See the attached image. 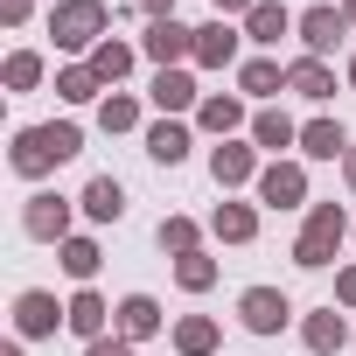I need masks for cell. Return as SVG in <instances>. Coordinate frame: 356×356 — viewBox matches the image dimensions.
<instances>
[{
    "instance_id": "obj_1",
    "label": "cell",
    "mask_w": 356,
    "mask_h": 356,
    "mask_svg": "<svg viewBox=\"0 0 356 356\" xmlns=\"http://www.w3.org/2000/svg\"><path fill=\"white\" fill-rule=\"evenodd\" d=\"M77 154H84V126L49 119V126H22V133H15L8 168L22 175V182H42V175H56V168H63V161H77Z\"/></svg>"
},
{
    "instance_id": "obj_2",
    "label": "cell",
    "mask_w": 356,
    "mask_h": 356,
    "mask_svg": "<svg viewBox=\"0 0 356 356\" xmlns=\"http://www.w3.org/2000/svg\"><path fill=\"white\" fill-rule=\"evenodd\" d=\"M342 238H349V210H342V203H307V224H300V238H293V266H307V273L335 266Z\"/></svg>"
},
{
    "instance_id": "obj_3",
    "label": "cell",
    "mask_w": 356,
    "mask_h": 356,
    "mask_svg": "<svg viewBox=\"0 0 356 356\" xmlns=\"http://www.w3.org/2000/svg\"><path fill=\"white\" fill-rule=\"evenodd\" d=\"M105 29H112L105 0H56V8H49V35H56V49H70V56H91V49L105 42Z\"/></svg>"
},
{
    "instance_id": "obj_4",
    "label": "cell",
    "mask_w": 356,
    "mask_h": 356,
    "mask_svg": "<svg viewBox=\"0 0 356 356\" xmlns=\"http://www.w3.org/2000/svg\"><path fill=\"white\" fill-rule=\"evenodd\" d=\"M70 217H77V203H70V196H56V189H35V196L22 203V231H29L35 245H63V238H77V231H70Z\"/></svg>"
},
{
    "instance_id": "obj_5",
    "label": "cell",
    "mask_w": 356,
    "mask_h": 356,
    "mask_svg": "<svg viewBox=\"0 0 356 356\" xmlns=\"http://www.w3.org/2000/svg\"><path fill=\"white\" fill-rule=\"evenodd\" d=\"M56 328H70V300H56V293H42V286L15 293V335H22V342H42V335H56Z\"/></svg>"
},
{
    "instance_id": "obj_6",
    "label": "cell",
    "mask_w": 356,
    "mask_h": 356,
    "mask_svg": "<svg viewBox=\"0 0 356 356\" xmlns=\"http://www.w3.org/2000/svg\"><path fill=\"white\" fill-rule=\"evenodd\" d=\"M140 56H154L161 70H182V63H196V29L189 22H147Z\"/></svg>"
},
{
    "instance_id": "obj_7",
    "label": "cell",
    "mask_w": 356,
    "mask_h": 356,
    "mask_svg": "<svg viewBox=\"0 0 356 356\" xmlns=\"http://www.w3.org/2000/svg\"><path fill=\"white\" fill-rule=\"evenodd\" d=\"M238 321H245L252 335H280V328L293 321V300H286L280 286H245V293H238Z\"/></svg>"
},
{
    "instance_id": "obj_8",
    "label": "cell",
    "mask_w": 356,
    "mask_h": 356,
    "mask_svg": "<svg viewBox=\"0 0 356 356\" xmlns=\"http://www.w3.org/2000/svg\"><path fill=\"white\" fill-rule=\"evenodd\" d=\"M252 189H259L266 210H300L307 203V168L300 161H266V175H259Z\"/></svg>"
},
{
    "instance_id": "obj_9",
    "label": "cell",
    "mask_w": 356,
    "mask_h": 356,
    "mask_svg": "<svg viewBox=\"0 0 356 356\" xmlns=\"http://www.w3.org/2000/svg\"><path fill=\"white\" fill-rule=\"evenodd\" d=\"M196 126H203L210 140H238V133H252V112H245V98H238V91H203Z\"/></svg>"
},
{
    "instance_id": "obj_10",
    "label": "cell",
    "mask_w": 356,
    "mask_h": 356,
    "mask_svg": "<svg viewBox=\"0 0 356 356\" xmlns=\"http://www.w3.org/2000/svg\"><path fill=\"white\" fill-rule=\"evenodd\" d=\"M259 147H245V140H217L210 147V182L217 189H245V182H259Z\"/></svg>"
},
{
    "instance_id": "obj_11",
    "label": "cell",
    "mask_w": 356,
    "mask_h": 356,
    "mask_svg": "<svg viewBox=\"0 0 356 356\" xmlns=\"http://www.w3.org/2000/svg\"><path fill=\"white\" fill-rule=\"evenodd\" d=\"M245 63V35L231 22H203L196 29V70H238Z\"/></svg>"
},
{
    "instance_id": "obj_12",
    "label": "cell",
    "mask_w": 356,
    "mask_h": 356,
    "mask_svg": "<svg viewBox=\"0 0 356 356\" xmlns=\"http://www.w3.org/2000/svg\"><path fill=\"white\" fill-rule=\"evenodd\" d=\"M147 98L161 105V119H182V112H196V105H203V91H196V77H189V70H154Z\"/></svg>"
},
{
    "instance_id": "obj_13",
    "label": "cell",
    "mask_w": 356,
    "mask_h": 356,
    "mask_svg": "<svg viewBox=\"0 0 356 356\" xmlns=\"http://www.w3.org/2000/svg\"><path fill=\"white\" fill-rule=\"evenodd\" d=\"M293 35L307 42V56H321V63H328V49H335V42L349 35V15H342V8H307Z\"/></svg>"
},
{
    "instance_id": "obj_14",
    "label": "cell",
    "mask_w": 356,
    "mask_h": 356,
    "mask_svg": "<svg viewBox=\"0 0 356 356\" xmlns=\"http://www.w3.org/2000/svg\"><path fill=\"white\" fill-rule=\"evenodd\" d=\"M252 147L273 154V161H286V147H300V126H293L280 105H259V112H252Z\"/></svg>"
},
{
    "instance_id": "obj_15",
    "label": "cell",
    "mask_w": 356,
    "mask_h": 356,
    "mask_svg": "<svg viewBox=\"0 0 356 356\" xmlns=\"http://www.w3.org/2000/svg\"><path fill=\"white\" fill-rule=\"evenodd\" d=\"M161 321H168V314H161V300H154V293H126V300L112 307V328H119L126 342H147V335H161Z\"/></svg>"
},
{
    "instance_id": "obj_16",
    "label": "cell",
    "mask_w": 356,
    "mask_h": 356,
    "mask_svg": "<svg viewBox=\"0 0 356 356\" xmlns=\"http://www.w3.org/2000/svg\"><path fill=\"white\" fill-rule=\"evenodd\" d=\"M189 147H196L189 119H154V126H147V161H161V168H182Z\"/></svg>"
},
{
    "instance_id": "obj_17",
    "label": "cell",
    "mask_w": 356,
    "mask_h": 356,
    "mask_svg": "<svg viewBox=\"0 0 356 356\" xmlns=\"http://www.w3.org/2000/svg\"><path fill=\"white\" fill-rule=\"evenodd\" d=\"M356 140H349V126L342 119H307L300 126V161H342Z\"/></svg>"
},
{
    "instance_id": "obj_18",
    "label": "cell",
    "mask_w": 356,
    "mask_h": 356,
    "mask_svg": "<svg viewBox=\"0 0 356 356\" xmlns=\"http://www.w3.org/2000/svg\"><path fill=\"white\" fill-rule=\"evenodd\" d=\"M210 238H217V245H252V238H259V203H231V196H224V203L210 210Z\"/></svg>"
},
{
    "instance_id": "obj_19",
    "label": "cell",
    "mask_w": 356,
    "mask_h": 356,
    "mask_svg": "<svg viewBox=\"0 0 356 356\" xmlns=\"http://www.w3.org/2000/svg\"><path fill=\"white\" fill-rule=\"evenodd\" d=\"M70 335H77V342L112 335V307H105V293H98V286H77V293H70Z\"/></svg>"
},
{
    "instance_id": "obj_20",
    "label": "cell",
    "mask_w": 356,
    "mask_h": 356,
    "mask_svg": "<svg viewBox=\"0 0 356 356\" xmlns=\"http://www.w3.org/2000/svg\"><path fill=\"white\" fill-rule=\"evenodd\" d=\"M300 342H307L314 356H342V349H349V321L335 314V300H328V307H314V314L300 321Z\"/></svg>"
},
{
    "instance_id": "obj_21",
    "label": "cell",
    "mask_w": 356,
    "mask_h": 356,
    "mask_svg": "<svg viewBox=\"0 0 356 356\" xmlns=\"http://www.w3.org/2000/svg\"><path fill=\"white\" fill-rule=\"evenodd\" d=\"M77 210H84L91 224H119V217H126V189H119V175H91L84 196H77Z\"/></svg>"
},
{
    "instance_id": "obj_22",
    "label": "cell",
    "mask_w": 356,
    "mask_h": 356,
    "mask_svg": "<svg viewBox=\"0 0 356 356\" xmlns=\"http://www.w3.org/2000/svg\"><path fill=\"white\" fill-rule=\"evenodd\" d=\"M293 29H300V15H286L280 0H259L245 15V42H259V49H280V35H293Z\"/></svg>"
},
{
    "instance_id": "obj_23",
    "label": "cell",
    "mask_w": 356,
    "mask_h": 356,
    "mask_svg": "<svg viewBox=\"0 0 356 356\" xmlns=\"http://www.w3.org/2000/svg\"><path fill=\"white\" fill-rule=\"evenodd\" d=\"M286 91H300L307 105H328V98H335V70H328L321 56H293V63H286Z\"/></svg>"
},
{
    "instance_id": "obj_24",
    "label": "cell",
    "mask_w": 356,
    "mask_h": 356,
    "mask_svg": "<svg viewBox=\"0 0 356 356\" xmlns=\"http://www.w3.org/2000/svg\"><path fill=\"white\" fill-rule=\"evenodd\" d=\"M238 91L245 98H280L286 91V63L280 56H245L238 63Z\"/></svg>"
},
{
    "instance_id": "obj_25",
    "label": "cell",
    "mask_w": 356,
    "mask_h": 356,
    "mask_svg": "<svg viewBox=\"0 0 356 356\" xmlns=\"http://www.w3.org/2000/svg\"><path fill=\"white\" fill-rule=\"evenodd\" d=\"M133 56H140L133 42H119V35H105V42H98V49H91L84 63L98 70V84H105V91H119V84H126V70H133Z\"/></svg>"
},
{
    "instance_id": "obj_26",
    "label": "cell",
    "mask_w": 356,
    "mask_h": 356,
    "mask_svg": "<svg viewBox=\"0 0 356 356\" xmlns=\"http://www.w3.org/2000/svg\"><path fill=\"white\" fill-rule=\"evenodd\" d=\"M217 314H182V321H175V349H182V356H210L217 349Z\"/></svg>"
},
{
    "instance_id": "obj_27",
    "label": "cell",
    "mask_w": 356,
    "mask_h": 356,
    "mask_svg": "<svg viewBox=\"0 0 356 356\" xmlns=\"http://www.w3.org/2000/svg\"><path fill=\"white\" fill-rule=\"evenodd\" d=\"M56 98H63V105H91V98H105V84H98L91 63H63V70H56Z\"/></svg>"
},
{
    "instance_id": "obj_28",
    "label": "cell",
    "mask_w": 356,
    "mask_h": 356,
    "mask_svg": "<svg viewBox=\"0 0 356 356\" xmlns=\"http://www.w3.org/2000/svg\"><path fill=\"white\" fill-rule=\"evenodd\" d=\"M56 259H63V273H70L77 286H91V273L105 266V252H98V238H63V245H56Z\"/></svg>"
},
{
    "instance_id": "obj_29",
    "label": "cell",
    "mask_w": 356,
    "mask_h": 356,
    "mask_svg": "<svg viewBox=\"0 0 356 356\" xmlns=\"http://www.w3.org/2000/svg\"><path fill=\"white\" fill-rule=\"evenodd\" d=\"M98 126H105V133H133V126H140V98H133V91H105V98H98Z\"/></svg>"
},
{
    "instance_id": "obj_30",
    "label": "cell",
    "mask_w": 356,
    "mask_h": 356,
    "mask_svg": "<svg viewBox=\"0 0 356 356\" xmlns=\"http://www.w3.org/2000/svg\"><path fill=\"white\" fill-rule=\"evenodd\" d=\"M161 252H175V259H189V252H203V231H196V217H161Z\"/></svg>"
},
{
    "instance_id": "obj_31",
    "label": "cell",
    "mask_w": 356,
    "mask_h": 356,
    "mask_svg": "<svg viewBox=\"0 0 356 356\" xmlns=\"http://www.w3.org/2000/svg\"><path fill=\"white\" fill-rule=\"evenodd\" d=\"M175 286H182V293H210V286H217V259H210V252L175 259Z\"/></svg>"
},
{
    "instance_id": "obj_32",
    "label": "cell",
    "mask_w": 356,
    "mask_h": 356,
    "mask_svg": "<svg viewBox=\"0 0 356 356\" xmlns=\"http://www.w3.org/2000/svg\"><path fill=\"white\" fill-rule=\"evenodd\" d=\"M0 84H8V91H35L42 84V56L35 49H15L8 63H0Z\"/></svg>"
},
{
    "instance_id": "obj_33",
    "label": "cell",
    "mask_w": 356,
    "mask_h": 356,
    "mask_svg": "<svg viewBox=\"0 0 356 356\" xmlns=\"http://www.w3.org/2000/svg\"><path fill=\"white\" fill-rule=\"evenodd\" d=\"M84 356H133V342L112 328V335H98V342H84Z\"/></svg>"
},
{
    "instance_id": "obj_34",
    "label": "cell",
    "mask_w": 356,
    "mask_h": 356,
    "mask_svg": "<svg viewBox=\"0 0 356 356\" xmlns=\"http://www.w3.org/2000/svg\"><path fill=\"white\" fill-rule=\"evenodd\" d=\"M335 307H356V266L335 273Z\"/></svg>"
},
{
    "instance_id": "obj_35",
    "label": "cell",
    "mask_w": 356,
    "mask_h": 356,
    "mask_svg": "<svg viewBox=\"0 0 356 356\" xmlns=\"http://www.w3.org/2000/svg\"><path fill=\"white\" fill-rule=\"evenodd\" d=\"M133 15H147V22H175V0H133Z\"/></svg>"
},
{
    "instance_id": "obj_36",
    "label": "cell",
    "mask_w": 356,
    "mask_h": 356,
    "mask_svg": "<svg viewBox=\"0 0 356 356\" xmlns=\"http://www.w3.org/2000/svg\"><path fill=\"white\" fill-rule=\"evenodd\" d=\"M29 8H35V0H0V22H8V29H22V22H29Z\"/></svg>"
},
{
    "instance_id": "obj_37",
    "label": "cell",
    "mask_w": 356,
    "mask_h": 356,
    "mask_svg": "<svg viewBox=\"0 0 356 356\" xmlns=\"http://www.w3.org/2000/svg\"><path fill=\"white\" fill-rule=\"evenodd\" d=\"M210 8H217V22H231V15H252L259 0H210Z\"/></svg>"
},
{
    "instance_id": "obj_38",
    "label": "cell",
    "mask_w": 356,
    "mask_h": 356,
    "mask_svg": "<svg viewBox=\"0 0 356 356\" xmlns=\"http://www.w3.org/2000/svg\"><path fill=\"white\" fill-rule=\"evenodd\" d=\"M342 182H349V189H356V147H349V154H342Z\"/></svg>"
},
{
    "instance_id": "obj_39",
    "label": "cell",
    "mask_w": 356,
    "mask_h": 356,
    "mask_svg": "<svg viewBox=\"0 0 356 356\" xmlns=\"http://www.w3.org/2000/svg\"><path fill=\"white\" fill-rule=\"evenodd\" d=\"M0 356H29V349H22V335H15V342H8V349H0Z\"/></svg>"
},
{
    "instance_id": "obj_40",
    "label": "cell",
    "mask_w": 356,
    "mask_h": 356,
    "mask_svg": "<svg viewBox=\"0 0 356 356\" xmlns=\"http://www.w3.org/2000/svg\"><path fill=\"white\" fill-rule=\"evenodd\" d=\"M342 15H349V29H356V0H342Z\"/></svg>"
},
{
    "instance_id": "obj_41",
    "label": "cell",
    "mask_w": 356,
    "mask_h": 356,
    "mask_svg": "<svg viewBox=\"0 0 356 356\" xmlns=\"http://www.w3.org/2000/svg\"><path fill=\"white\" fill-rule=\"evenodd\" d=\"M349 91H356V49H349Z\"/></svg>"
}]
</instances>
